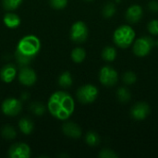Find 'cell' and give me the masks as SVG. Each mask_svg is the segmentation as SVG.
Instances as JSON below:
<instances>
[{"instance_id":"cell-1","label":"cell","mask_w":158,"mask_h":158,"mask_svg":"<svg viewBox=\"0 0 158 158\" xmlns=\"http://www.w3.org/2000/svg\"><path fill=\"white\" fill-rule=\"evenodd\" d=\"M47 107L53 117L66 120L73 114L75 103L72 96L67 92H55L48 100Z\"/></svg>"},{"instance_id":"cell-2","label":"cell","mask_w":158,"mask_h":158,"mask_svg":"<svg viewBox=\"0 0 158 158\" xmlns=\"http://www.w3.org/2000/svg\"><path fill=\"white\" fill-rule=\"evenodd\" d=\"M41 48V43L38 37L27 35L20 39L17 45L15 57L20 66H27L36 56Z\"/></svg>"},{"instance_id":"cell-3","label":"cell","mask_w":158,"mask_h":158,"mask_svg":"<svg viewBox=\"0 0 158 158\" xmlns=\"http://www.w3.org/2000/svg\"><path fill=\"white\" fill-rule=\"evenodd\" d=\"M135 37L136 33L132 27L130 25H120L114 31L113 42L118 47L126 49L133 44Z\"/></svg>"},{"instance_id":"cell-4","label":"cell","mask_w":158,"mask_h":158,"mask_svg":"<svg viewBox=\"0 0 158 158\" xmlns=\"http://www.w3.org/2000/svg\"><path fill=\"white\" fill-rule=\"evenodd\" d=\"M156 46L155 40L150 36H143L134 40L132 52L138 57H144L148 56L153 48Z\"/></svg>"},{"instance_id":"cell-5","label":"cell","mask_w":158,"mask_h":158,"mask_svg":"<svg viewBox=\"0 0 158 158\" xmlns=\"http://www.w3.org/2000/svg\"><path fill=\"white\" fill-rule=\"evenodd\" d=\"M78 100L82 104H91L98 96V89L93 84H85L80 87L76 93Z\"/></svg>"},{"instance_id":"cell-6","label":"cell","mask_w":158,"mask_h":158,"mask_svg":"<svg viewBox=\"0 0 158 158\" xmlns=\"http://www.w3.org/2000/svg\"><path fill=\"white\" fill-rule=\"evenodd\" d=\"M99 81L101 84L106 87H113L118 81V74L114 68L110 66H105L100 69Z\"/></svg>"},{"instance_id":"cell-7","label":"cell","mask_w":158,"mask_h":158,"mask_svg":"<svg viewBox=\"0 0 158 158\" xmlns=\"http://www.w3.org/2000/svg\"><path fill=\"white\" fill-rule=\"evenodd\" d=\"M89 30L83 21L75 22L70 29V39L75 43H83L87 40Z\"/></svg>"},{"instance_id":"cell-8","label":"cell","mask_w":158,"mask_h":158,"mask_svg":"<svg viewBox=\"0 0 158 158\" xmlns=\"http://www.w3.org/2000/svg\"><path fill=\"white\" fill-rule=\"evenodd\" d=\"M2 112L9 117H15L18 116L21 109H22V104L19 99L16 98H7L4 100L2 103Z\"/></svg>"},{"instance_id":"cell-9","label":"cell","mask_w":158,"mask_h":158,"mask_svg":"<svg viewBox=\"0 0 158 158\" xmlns=\"http://www.w3.org/2000/svg\"><path fill=\"white\" fill-rule=\"evenodd\" d=\"M151 112V108L147 103L138 102L132 106L131 109V117L137 121H141L145 119Z\"/></svg>"},{"instance_id":"cell-10","label":"cell","mask_w":158,"mask_h":158,"mask_svg":"<svg viewBox=\"0 0 158 158\" xmlns=\"http://www.w3.org/2000/svg\"><path fill=\"white\" fill-rule=\"evenodd\" d=\"M7 156L9 158H29L31 156V148L26 143H18L10 146Z\"/></svg>"},{"instance_id":"cell-11","label":"cell","mask_w":158,"mask_h":158,"mask_svg":"<svg viewBox=\"0 0 158 158\" xmlns=\"http://www.w3.org/2000/svg\"><path fill=\"white\" fill-rule=\"evenodd\" d=\"M19 81L25 86H32L37 81V75L35 71L28 67H23L19 73Z\"/></svg>"},{"instance_id":"cell-12","label":"cell","mask_w":158,"mask_h":158,"mask_svg":"<svg viewBox=\"0 0 158 158\" xmlns=\"http://www.w3.org/2000/svg\"><path fill=\"white\" fill-rule=\"evenodd\" d=\"M143 16V9L140 5H131V6L128 7L125 13V18L126 20L129 23L134 24L139 22Z\"/></svg>"},{"instance_id":"cell-13","label":"cell","mask_w":158,"mask_h":158,"mask_svg":"<svg viewBox=\"0 0 158 158\" xmlns=\"http://www.w3.org/2000/svg\"><path fill=\"white\" fill-rule=\"evenodd\" d=\"M62 131L65 135L72 139H79L81 136V129L74 122H66L63 124Z\"/></svg>"},{"instance_id":"cell-14","label":"cell","mask_w":158,"mask_h":158,"mask_svg":"<svg viewBox=\"0 0 158 158\" xmlns=\"http://www.w3.org/2000/svg\"><path fill=\"white\" fill-rule=\"evenodd\" d=\"M17 74V69L16 67L12 64H7L6 66H4L1 70H0V78L3 81L5 82H11Z\"/></svg>"},{"instance_id":"cell-15","label":"cell","mask_w":158,"mask_h":158,"mask_svg":"<svg viewBox=\"0 0 158 158\" xmlns=\"http://www.w3.org/2000/svg\"><path fill=\"white\" fill-rule=\"evenodd\" d=\"M3 21L5 23V25L7 27V28H10V29H15L17 27L19 26L21 20H20V18L15 14V13H6L5 16H4V19H3Z\"/></svg>"},{"instance_id":"cell-16","label":"cell","mask_w":158,"mask_h":158,"mask_svg":"<svg viewBox=\"0 0 158 158\" xmlns=\"http://www.w3.org/2000/svg\"><path fill=\"white\" fill-rule=\"evenodd\" d=\"M19 131L25 134V135H29L33 131V128H34V125H33V122L28 118H22L19 121Z\"/></svg>"},{"instance_id":"cell-17","label":"cell","mask_w":158,"mask_h":158,"mask_svg":"<svg viewBox=\"0 0 158 158\" xmlns=\"http://www.w3.org/2000/svg\"><path fill=\"white\" fill-rule=\"evenodd\" d=\"M102 57L106 62H112L117 57V50L113 46H106L102 51Z\"/></svg>"},{"instance_id":"cell-18","label":"cell","mask_w":158,"mask_h":158,"mask_svg":"<svg viewBox=\"0 0 158 158\" xmlns=\"http://www.w3.org/2000/svg\"><path fill=\"white\" fill-rule=\"evenodd\" d=\"M117 98L118 100L122 103V104H126L128 102L131 101V94L130 92V90L126 87H120L118 89L117 91Z\"/></svg>"},{"instance_id":"cell-19","label":"cell","mask_w":158,"mask_h":158,"mask_svg":"<svg viewBox=\"0 0 158 158\" xmlns=\"http://www.w3.org/2000/svg\"><path fill=\"white\" fill-rule=\"evenodd\" d=\"M116 12H117V6L112 2L106 3L102 9V14L105 19H111L116 14Z\"/></svg>"},{"instance_id":"cell-20","label":"cell","mask_w":158,"mask_h":158,"mask_svg":"<svg viewBox=\"0 0 158 158\" xmlns=\"http://www.w3.org/2000/svg\"><path fill=\"white\" fill-rule=\"evenodd\" d=\"M86 57V52L81 47H77L71 52V59L75 63H81Z\"/></svg>"},{"instance_id":"cell-21","label":"cell","mask_w":158,"mask_h":158,"mask_svg":"<svg viewBox=\"0 0 158 158\" xmlns=\"http://www.w3.org/2000/svg\"><path fill=\"white\" fill-rule=\"evenodd\" d=\"M73 80H72V76L69 71H65L63 72L59 78H58V83L61 87L63 88H69L72 85Z\"/></svg>"},{"instance_id":"cell-22","label":"cell","mask_w":158,"mask_h":158,"mask_svg":"<svg viewBox=\"0 0 158 158\" xmlns=\"http://www.w3.org/2000/svg\"><path fill=\"white\" fill-rule=\"evenodd\" d=\"M85 142L90 146H97L100 143V136L94 131H89L85 136Z\"/></svg>"},{"instance_id":"cell-23","label":"cell","mask_w":158,"mask_h":158,"mask_svg":"<svg viewBox=\"0 0 158 158\" xmlns=\"http://www.w3.org/2000/svg\"><path fill=\"white\" fill-rule=\"evenodd\" d=\"M1 134L2 136L6 139V140H12L16 137L17 135V132L15 131V129L12 127V126H9V125H6L5 126L2 131H1Z\"/></svg>"},{"instance_id":"cell-24","label":"cell","mask_w":158,"mask_h":158,"mask_svg":"<svg viewBox=\"0 0 158 158\" xmlns=\"http://www.w3.org/2000/svg\"><path fill=\"white\" fill-rule=\"evenodd\" d=\"M122 81L126 85H133L137 81V75L133 71H126L122 76Z\"/></svg>"},{"instance_id":"cell-25","label":"cell","mask_w":158,"mask_h":158,"mask_svg":"<svg viewBox=\"0 0 158 158\" xmlns=\"http://www.w3.org/2000/svg\"><path fill=\"white\" fill-rule=\"evenodd\" d=\"M30 109L36 116H42L45 112L44 106L42 103H40V102H33V103H31V106H30Z\"/></svg>"},{"instance_id":"cell-26","label":"cell","mask_w":158,"mask_h":158,"mask_svg":"<svg viewBox=\"0 0 158 158\" xmlns=\"http://www.w3.org/2000/svg\"><path fill=\"white\" fill-rule=\"evenodd\" d=\"M23 0H3V6L6 10H14L18 8Z\"/></svg>"},{"instance_id":"cell-27","label":"cell","mask_w":158,"mask_h":158,"mask_svg":"<svg viewBox=\"0 0 158 158\" xmlns=\"http://www.w3.org/2000/svg\"><path fill=\"white\" fill-rule=\"evenodd\" d=\"M98 156L101 158H118V155L115 153V151L111 150V149H108V148H106V149H103Z\"/></svg>"},{"instance_id":"cell-28","label":"cell","mask_w":158,"mask_h":158,"mask_svg":"<svg viewBox=\"0 0 158 158\" xmlns=\"http://www.w3.org/2000/svg\"><path fill=\"white\" fill-rule=\"evenodd\" d=\"M147 30L152 35H158V19H152L147 24Z\"/></svg>"},{"instance_id":"cell-29","label":"cell","mask_w":158,"mask_h":158,"mask_svg":"<svg viewBox=\"0 0 158 158\" xmlns=\"http://www.w3.org/2000/svg\"><path fill=\"white\" fill-rule=\"evenodd\" d=\"M49 3L55 9H62L68 5V0H49Z\"/></svg>"},{"instance_id":"cell-30","label":"cell","mask_w":158,"mask_h":158,"mask_svg":"<svg viewBox=\"0 0 158 158\" xmlns=\"http://www.w3.org/2000/svg\"><path fill=\"white\" fill-rule=\"evenodd\" d=\"M148 9L153 12V13H157L158 12V1L156 0H151L148 5H147Z\"/></svg>"},{"instance_id":"cell-31","label":"cell","mask_w":158,"mask_h":158,"mask_svg":"<svg viewBox=\"0 0 158 158\" xmlns=\"http://www.w3.org/2000/svg\"><path fill=\"white\" fill-rule=\"evenodd\" d=\"M156 45H157V46H158V40L156 41Z\"/></svg>"},{"instance_id":"cell-32","label":"cell","mask_w":158,"mask_h":158,"mask_svg":"<svg viewBox=\"0 0 158 158\" xmlns=\"http://www.w3.org/2000/svg\"><path fill=\"white\" fill-rule=\"evenodd\" d=\"M85 1H88V2H90V1H93V0H85Z\"/></svg>"},{"instance_id":"cell-33","label":"cell","mask_w":158,"mask_h":158,"mask_svg":"<svg viewBox=\"0 0 158 158\" xmlns=\"http://www.w3.org/2000/svg\"><path fill=\"white\" fill-rule=\"evenodd\" d=\"M116 1H117V2H119V1H120V0H116Z\"/></svg>"}]
</instances>
